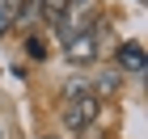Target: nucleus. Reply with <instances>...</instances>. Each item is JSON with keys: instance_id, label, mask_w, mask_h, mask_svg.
<instances>
[{"instance_id": "obj_1", "label": "nucleus", "mask_w": 148, "mask_h": 139, "mask_svg": "<svg viewBox=\"0 0 148 139\" xmlns=\"http://www.w3.org/2000/svg\"><path fill=\"white\" fill-rule=\"evenodd\" d=\"M93 25H97V13H93L89 0H68V4H64V13L55 17V30H59V38H64V42H68V38H76V34H89Z\"/></svg>"}, {"instance_id": "obj_2", "label": "nucleus", "mask_w": 148, "mask_h": 139, "mask_svg": "<svg viewBox=\"0 0 148 139\" xmlns=\"http://www.w3.org/2000/svg\"><path fill=\"white\" fill-rule=\"evenodd\" d=\"M93 122H97V97H93V93L89 97H72V101L64 105V127L68 131L80 135V131H89Z\"/></svg>"}, {"instance_id": "obj_3", "label": "nucleus", "mask_w": 148, "mask_h": 139, "mask_svg": "<svg viewBox=\"0 0 148 139\" xmlns=\"http://www.w3.org/2000/svg\"><path fill=\"white\" fill-rule=\"evenodd\" d=\"M64 59H68L72 68H89L93 59H97V38H93V30L68 38V42H64Z\"/></svg>"}, {"instance_id": "obj_4", "label": "nucleus", "mask_w": 148, "mask_h": 139, "mask_svg": "<svg viewBox=\"0 0 148 139\" xmlns=\"http://www.w3.org/2000/svg\"><path fill=\"white\" fill-rule=\"evenodd\" d=\"M119 68H123V72H131V76H140V72L148 68L144 46H140V42H123V46H119Z\"/></svg>"}, {"instance_id": "obj_5", "label": "nucleus", "mask_w": 148, "mask_h": 139, "mask_svg": "<svg viewBox=\"0 0 148 139\" xmlns=\"http://www.w3.org/2000/svg\"><path fill=\"white\" fill-rule=\"evenodd\" d=\"M34 21H42V13H38V0H21V4H17V17H13V25L30 30Z\"/></svg>"}, {"instance_id": "obj_6", "label": "nucleus", "mask_w": 148, "mask_h": 139, "mask_svg": "<svg viewBox=\"0 0 148 139\" xmlns=\"http://www.w3.org/2000/svg\"><path fill=\"white\" fill-rule=\"evenodd\" d=\"M17 4L21 0H0V38L13 30V17H17Z\"/></svg>"}, {"instance_id": "obj_7", "label": "nucleus", "mask_w": 148, "mask_h": 139, "mask_svg": "<svg viewBox=\"0 0 148 139\" xmlns=\"http://www.w3.org/2000/svg\"><path fill=\"white\" fill-rule=\"evenodd\" d=\"M64 4H68V0H38V13H42L47 21H55L59 13H64Z\"/></svg>"}, {"instance_id": "obj_8", "label": "nucleus", "mask_w": 148, "mask_h": 139, "mask_svg": "<svg viewBox=\"0 0 148 139\" xmlns=\"http://www.w3.org/2000/svg\"><path fill=\"white\" fill-rule=\"evenodd\" d=\"M25 51H30V59H47V42H42V38H30Z\"/></svg>"}, {"instance_id": "obj_9", "label": "nucleus", "mask_w": 148, "mask_h": 139, "mask_svg": "<svg viewBox=\"0 0 148 139\" xmlns=\"http://www.w3.org/2000/svg\"><path fill=\"white\" fill-rule=\"evenodd\" d=\"M114 89H119V76H114V72L97 76V93H114Z\"/></svg>"}, {"instance_id": "obj_10", "label": "nucleus", "mask_w": 148, "mask_h": 139, "mask_svg": "<svg viewBox=\"0 0 148 139\" xmlns=\"http://www.w3.org/2000/svg\"><path fill=\"white\" fill-rule=\"evenodd\" d=\"M42 139H55V135H42Z\"/></svg>"}]
</instances>
